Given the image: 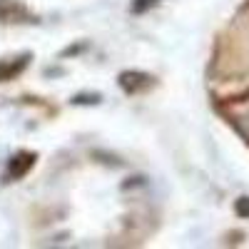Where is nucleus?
Returning <instances> with one entry per match:
<instances>
[{"mask_svg": "<svg viewBox=\"0 0 249 249\" xmlns=\"http://www.w3.org/2000/svg\"><path fill=\"white\" fill-rule=\"evenodd\" d=\"M30 164H33V157H30V155H25V162H18V157H15V162L10 164V175H13V177H18L20 172H25V170L30 167Z\"/></svg>", "mask_w": 249, "mask_h": 249, "instance_id": "nucleus-1", "label": "nucleus"}]
</instances>
